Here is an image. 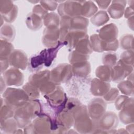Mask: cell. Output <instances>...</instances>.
I'll return each mask as SVG.
<instances>
[{
    "label": "cell",
    "mask_w": 134,
    "mask_h": 134,
    "mask_svg": "<svg viewBox=\"0 0 134 134\" xmlns=\"http://www.w3.org/2000/svg\"><path fill=\"white\" fill-rule=\"evenodd\" d=\"M41 109V104L37 99L29 100L23 106L16 109L14 116L18 127H25L30 124L32 119L40 114Z\"/></svg>",
    "instance_id": "1"
},
{
    "label": "cell",
    "mask_w": 134,
    "mask_h": 134,
    "mask_svg": "<svg viewBox=\"0 0 134 134\" xmlns=\"http://www.w3.org/2000/svg\"><path fill=\"white\" fill-rule=\"evenodd\" d=\"M73 115L74 128L79 132H93L98 128L97 122L91 118L85 106H76L73 109Z\"/></svg>",
    "instance_id": "2"
},
{
    "label": "cell",
    "mask_w": 134,
    "mask_h": 134,
    "mask_svg": "<svg viewBox=\"0 0 134 134\" xmlns=\"http://www.w3.org/2000/svg\"><path fill=\"white\" fill-rule=\"evenodd\" d=\"M99 37L102 42L104 51H116L118 47V29L114 24H110L102 28L99 32Z\"/></svg>",
    "instance_id": "3"
},
{
    "label": "cell",
    "mask_w": 134,
    "mask_h": 134,
    "mask_svg": "<svg viewBox=\"0 0 134 134\" xmlns=\"http://www.w3.org/2000/svg\"><path fill=\"white\" fill-rule=\"evenodd\" d=\"M5 104L16 109L26 104L29 100V97L24 90L9 87L3 93Z\"/></svg>",
    "instance_id": "4"
},
{
    "label": "cell",
    "mask_w": 134,
    "mask_h": 134,
    "mask_svg": "<svg viewBox=\"0 0 134 134\" xmlns=\"http://www.w3.org/2000/svg\"><path fill=\"white\" fill-rule=\"evenodd\" d=\"M63 44L64 43L60 41L56 47L44 50L39 54L32 57L30 61L31 68L38 69L42 66L43 64L46 66H49L55 58L58 50Z\"/></svg>",
    "instance_id": "5"
},
{
    "label": "cell",
    "mask_w": 134,
    "mask_h": 134,
    "mask_svg": "<svg viewBox=\"0 0 134 134\" xmlns=\"http://www.w3.org/2000/svg\"><path fill=\"white\" fill-rule=\"evenodd\" d=\"M54 118L52 119L49 116L40 114L32 123L25 127L26 133H50L53 130Z\"/></svg>",
    "instance_id": "6"
},
{
    "label": "cell",
    "mask_w": 134,
    "mask_h": 134,
    "mask_svg": "<svg viewBox=\"0 0 134 134\" xmlns=\"http://www.w3.org/2000/svg\"><path fill=\"white\" fill-rule=\"evenodd\" d=\"M72 66L68 64H62L54 68L50 74V80L55 84L64 83L72 76Z\"/></svg>",
    "instance_id": "7"
},
{
    "label": "cell",
    "mask_w": 134,
    "mask_h": 134,
    "mask_svg": "<svg viewBox=\"0 0 134 134\" xmlns=\"http://www.w3.org/2000/svg\"><path fill=\"white\" fill-rule=\"evenodd\" d=\"M51 107L57 111L62 110L67 102L63 90L61 87H56L55 89L51 93L47 94L45 96Z\"/></svg>",
    "instance_id": "8"
},
{
    "label": "cell",
    "mask_w": 134,
    "mask_h": 134,
    "mask_svg": "<svg viewBox=\"0 0 134 134\" xmlns=\"http://www.w3.org/2000/svg\"><path fill=\"white\" fill-rule=\"evenodd\" d=\"M106 105L104 100L94 98L90 102L88 107V112L91 118L97 122L105 113Z\"/></svg>",
    "instance_id": "9"
},
{
    "label": "cell",
    "mask_w": 134,
    "mask_h": 134,
    "mask_svg": "<svg viewBox=\"0 0 134 134\" xmlns=\"http://www.w3.org/2000/svg\"><path fill=\"white\" fill-rule=\"evenodd\" d=\"M77 2H66L58 7V12L61 17H73L81 15L82 5Z\"/></svg>",
    "instance_id": "10"
},
{
    "label": "cell",
    "mask_w": 134,
    "mask_h": 134,
    "mask_svg": "<svg viewBox=\"0 0 134 134\" xmlns=\"http://www.w3.org/2000/svg\"><path fill=\"white\" fill-rule=\"evenodd\" d=\"M3 79L8 86H20L24 82V75L17 68L12 67L3 73Z\"/></svg>",
    "instance_id": "11"
},
{
    "label": "cell",
    "mask_w": 134,
    "mask_h": 134,
    "mask_svg": "<svg viewBox=\"0 0 134 134\" xmlns=\"http://www.w3.org/2000/svg\"><path fill=\"white\" fill-rule=\"evenodd\" d=\"M97 124L98 128L102 130H113L118 125V118L114 112L105 113Z\"/></svg>",
    "instance_id": "12"
},
{
    "label": "cell",
    "mask_w": 134,
    "mask_h": 134,
    "mask_svg": "<svg viewBox=\"0 0 134 134\" xmlns=\"http://www.w3.org/2000/svg\"><path fill=\"white\" fill-rule=\"evenodd\" d=\"M132 71V66L128 65L119 60L117 64L112 68L111 80L114 82L122 80Z\"/></svg>",
    "instance_id": "13"
},
{
    "label": "cell",
    "mask_w": 134,
    "mask_h": 134,
    "mask_svg": "<svg viewBox=\"0 0 134 134\" xmlns=\"http://www.w3.org/2000/svg\"><path fill=\"white\" fill-rule=\"evenodd\" d=\"M60 30L58 28H46L43 32L42 42L47 47H56L60 41Z\"/></svg>",
    "instance_id": "14"
},
{
    "label": "cell",
    "mask_w": 134,
    "mask_h": 134,
    "mask_svg": "<svg viewBox=\"0 0 134 134\" xmlns=\"http://www.w3.org/2000/svg\"><path fill=\"white\" fill-rule=\"evenodd\" d=\"M9 64L13 67L24 70L27 65V57L20 50H14L8 58Z\"/></svg>",
    "instance_id": "15"
},
{
    "label": "cell",
    "mask_w": 134,
    "mask_h": 134,
    "mask_svg": "<svg viewBox=\"0 0 134 134\" xmlns=\"http://www.w3.org/2000/svg\"><path fill=\"white\" fill-rule=\"evenodd\" d=\"M119 113V118L125 124L133 122V99L128 98Z\"/></svg>",
    "instance_id": "16"
},
{
    "label": "cell",
    "mask_w": 134,
    "mask_h": 134,
    "mask_svg": "<svg viewBox=\"0 0 134 134\" xmlns=\"http://www.w3.org/2000/svg\"><path fill=\"white\" fill-rule=\"evenodd\" d=\"M109 89L110 84L108 83L102 81L98 79H94L92 81L91 91L94 96H104Z\"/></svg>",
    "instance_id": "17"
},
{
    "label": "cell",
    "mask_w": 134,
    "mask_h": 134,
    "mask_svg": "<svg viewBox=\"0 0 134 134\" xmlns=\"http://www.w3.org/2000/svg\"><path fill=\"white\" fill-rule=\"evenodd\" d=\"M88 25V20L82 16H75L71 18L70 30H86Z\"/></svg>",
    "instance_id": "18"
},
{
    "label": "cell",
    "mask_w": 134,
    "mask_h": 134,
    "mask_svg": "<svg viewBox=\"0 0 134 134\" xmlns=\"http://www.w3.org/2000/svg\"><path fill=\"white\" fill-rule=\"evenodd\" d=\"M72 65V72L76 76L84 77L90 73V64L87 61L77 62Z\"/></svg>",
    "instance_id": "19"
},
{
    "label": "cell",
    "mask_w": 134,
    "mask_h": 134,
    "mask_svg": "<svg viewBox=\"0 0 134 134\" xmlns=\"http://www.w3.org/2000/svg\"><path fill=\"white\" fill-rule=\"evenodd\" d=\"M125 6V1H114L108 9V13L113 18H119L124 13Z\"/></svg>",
    "instance_id": "20"
},
{
    "label": "cell",
    "mask_w": 134,
    "mask_h": 134,
    "mask_svg": "<svg viewBox=\"0 0 134 134\" xmlns=\"http://www.w3.org/2000/svg\"><path fill=\"white\" fill-rule=\"evenodd\" d=\"M112 68L108 65L99 66L96 70V75L98 79L104 82H110L111 80Z\"/></svg>",
    "instance_id": "21"
},
{
    "label": "cell",
    "mask_w": 134,
    "mask_h": 134,
    "mask_svg": "<svg viewBox=\"0 0 134 134\" xmlns=\"http://www.w3.org/2000/svg\"><path fill=\"white\" fill-rule=\"evenodd\" d=\"M42 18L34 13L29 14L26 19V24L31 30H38L42 25Z\"/></svg>",
    "instance_id": "22"
},
{
    "label": "cell",
    "mask_w": 134,
    "mask_h": 134,
    "mask_svg": "<svg viewBox=\"0 0 134 134\" xmlns=\"http://www.w3.org/2000/svg\"><path fill=\"white\" fill-rule=\"evenodd\" d=\"M75 48L76 51L86 55L90 54L93 51L87 35L77 43Z\"/></svg>",
    "instance_id": "23"
},
{
    "label": "cell",
    "mask_w": 134,
    "mask_h": 134,
    "mask_svg": "<svg viewBox=\"0 0 134 134\" xmlns=\"http://www.w3.org/2000/svg\"><path fill=\"white\" fill-rule=\"evenodd\" d=\"M15 31L14 27L10 24H5L1 27V37L2 40L12 41L15 37Z\"/></svg>",
    "instance_id": "24"
},
{
    "label": "cell",
    "mask_w": 134,
    "mask_h": 134,
    "mask_svg": "<svg viewBox=\"0 0 134 134\" xmlns=\"http://www.w3.org/2000/svg\"><path fill=\"white\" fill-rule=\"evenodd\" d=\"M17 127L18 126L15 119L9 118L1 121V129L5 133H14Z\"/></svg>",
    "instance_id": "25"
},
{
    "label": "cell",
    "mask_w": 134,
    "mask_h": 134,
    "mask_svg": "<svg viewBox=\"0 0 134 134\" xmlns=\"http://www.w3.org/2000/svg\"><path fill=\"white\" fill-rule=\"evenodd\" d=\"M44 25L47 28H57L59 25V16L54 13L47 14L43 18Z\"/></svg>",
    "instance_id": "26"
},
{
    "label": "cell",
    "mask_w": 134,
    "mask_h": 134,
    "mask_svg": "<svg viewBox=\"0 0 134 134\" xmlns=\"http://www.w3.org/2000/svg\"><path fill=\"white\" fill-rule=\"evenodd\" d=\"M109 17L105 11H99L95 14L91 19L92 23L96 26H100L103 25L108 21Z\"/></svg>",
    "instance_id": "27"
},
{
    "label": "cell",
    "mask_w": 134,
    "mask_h": 134,
    "mask_svg": "<svg viewBox=\"0 0 134 134\" xmlns=\"http://www.w3.org/2000/svg\"><path fill=\"white\" fill-rule=\"evenodd\" d=\"M97 10V7L91 2H85V3L82 6L81 15L84 17H90L95 14Z\"/></svg>",
    "instance_id": "28"
},
{
    "label": "cell",
    "mask_w": 134,
    "mask_h": 134,
    "mask_svg": "<svg viewBox=\"0 0 134 134\" xmlns=\"http://www.w3.org/2000/svg\"><path fill=\"white\" fill-rule=\"evenodd\" d=\"M14 51L13 46L8 41L1 40V58H8L12 52Z\"/></svg>",
    "instance_id": "29"
},
{
    "label": "cell",
    "mask_w": 134,
    "mask_h": 134,
    "mask_svg": "<svg viewBox=\"0 0 134 134\" xmlns=\"http://www.w3.org/2000/svg\"><path fill=\"white\" fill-rule=\"evenodd\" d=\"M23 90L26 92L29 98L35 99L39 96V90L29 82L24 86Z\"/></svg>",
    "instance_id": "30"
},
{
    "label": "cell",
    "mask_w": 134,
    "mask_h": 134,
    "mask_svg": "<svg viewBox=\"0 0 134 134\" xmlns=\"http://www.w3.org/2000/svg\"><path fill=\"white\" fill-rule=\"evenodd\" d=\"M1 109V121L11 118L14 115L15 109L6 104Z\"/></svg>",
    "instance_id": "31"
},
{
    "label": "cell",
    "mask_w": 134,
    "mask_h": 134,
    "mask_svg": "<svg viewBox=\"0 0 134 134\" xmlns=\"http://www.w3.org/2000/svg\"><path fill=\"white\" fill-rule=\"evenodd\" d=\"M118 87L121 93L125 95H130L133 94V84L128 80L121 82Z\"/></svg>",
    "instance_id": "32"
},
{
    "label": "cell",
    "mask_w": 134,
    "mask_h": 134,
    "mask_svg": "<svg viewBox=\"0 0 134 134\" xmlns=\"http://www.w3.org/2000/svg\"><path fill=\"white\" fill-rule=\"evenodd\" d=\"M91 44L92 50L97 52H103L102 42L98 35H93L91 37Z\"/></svg>",
    "instance_id": "33"
},
{
    "label": "cell",
    "mask_w": 134,
    "mask_h": 134,
    "mask_svg": "<svg viewBox=\"0 0 134 134\" xmlns=\"http://www.w3.org/2000/svg\"><path fill=\"white\" fill-rule=\"evenodd\" d=\"M120 46L124 49L130 50L131 49L132 50V40L133 36L131 35H125L121 37Z\"/></svg>",
    "instance_id": "34"
},
{
    "label": "cell",
    "mask_w": 134,
    "mask_h": 134,
    "mask_svg": "<svg viewBox=\"0 0 134 134\" xmlns=\"http://www.w3.org/2000/svg\"><path fill=\"white\" fill-rule=\"evenodd\" d=\"M117 59L116 54L113 53H106L103 56V62L106 65L111 67L116 63Z\"/></svg>",
    "instance_id": "35"
},
{
    "label": "cell",
    "mask_w": 134,
    "mask_h": 134,
    "mask_svg": "<svg viewBox=\"0 0 134 134\" xmlns=\"http://www.w3.org/2000/svg\"><path fill=\"white\" fill-rule=\"evenodd\" d=\"M133 58V51L130 50H127L122 53L120 60L125 64L132 66Z\"/></svg>",
    "instance_id": "36"
},
{
    "label": "cell",
    "mask_w": 134,
    "mask_h": 134,
    "mask_svg": "<svg viewBox=\"0 0 134 134\" xmlns=\"http://www.w3.org/2000/svg\"><path fill=\"white\" fill-rule=\"evenodd\" d=\"M119 94L118 90L116 88H112L110 89L108 92L104 96V99L106 102L109 103H113L117 98Z\"/></svg>",
    "instance_id": "37"
},
{
    "label": "cell",
    "mask_w": 134,
    "mask_h": 134,
    "mask_svg": "<svg viewBox=\"0 0 134 134\" xmlns=\"http://www.w3.org/2000/svg\"><path fill=\"white\" fill-rule=\"evenodd\" d=\"M33 13L38 15L42 19L44 18L45 16L48 14L47 10L40 5H36L33 8Z\"/></svg>",
    "instance_id": "38"
},
{
    "label": "cell",
    "mask_w": 134,
    "mask_h": 134,
    "mask_svg": "<svg viewBox=\"0 0 134 134\" xmlns=\"http://www.w3.org/2000/svg\"><path fill=\"white\" fill-rule=\"evenodd\" d=\"M41 5L46 9V10H55L57 6V4L55 2L53 1H42L40 2Z\"/></svg>",
    "instance_id": "39"
},
{
    "label": "cell",
    "mask_w": 134,
    "mask_h": 134,
    "mask_svg": "<svg viewBox=\"0 0 134 134\" xmlns=\"http://www.w3.org/2000/svg\"><path fill=\"white\" fill-rule=\"evenodd\" d=\"M129 98L127 96H120L118 98H117L115 102V106L117 110H120L125 105L127 100Z\"/></svg>",
    "instance_id": "40"
},
{
    "label": "cell",
    "mask_w": 134,
    "mask_h": 134,
    "mask_svg": "<svg viewBox=\"0 0 134 134\" xmlns=\"http://www.w3.org/2000/svg\"><path fill=\"white\" fill-rule=\"evenodd\" d=\"M9 62L8 58H1V74L5 72V70L9 66Z\"/></svg>",
    "instance_id": "41"
},
{
    "label": "cell",
    "mask_w": 134,
    "mask_h": 134,
    "mask_svg": "<svg viewBox=\"0 0 134 134\" xmlns=\"http://www.w3.org/2000/svg\"><path fill=\"white\" fill-rule=\"evenodd\" d=\"M110 1H97L96 3H98V5L100 8L102 9H106L110 3Z\"/></svg>",
    "instance_id": "42"
}]
</instances>
